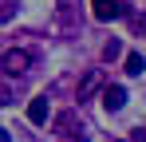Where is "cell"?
Masks as SVG:
<instances>
[{"instance_id":"6da1fadb","label":"cell","mask_w":146,"mask_h":142,"mask_svg":"<svg viewBox=\"0 0 146 142\" xmlns=\"http://www.w3.org/2000/svg\"><path fill=\"white\" fill-rule=\"evenodd\" d=\"M0 67H4V75H28V67H32V51H28V47H12V51H4Z\"/></svg>"},{"instance_id":"7a4b0ae2","label":"cell","mask_w":146,"mask_h":142,"mask_svg":"<svg viewBox=\"0 0 146 142\" xmlns=\"http://www.w3.org/2000/svg\"><path fill=\"white\" fill-rule=\"evenodd\" d=\"M91 16H95V20H119L122 16V4L119 0H91Z\"/></svg>"},{"instance_id":"3957f363","label":"cell","mask_w":146,"mask_h":142,"mask_svg":"<svg viewBox=\"0 0 146 142\" xmlns=\"http://www.w3.org/2000/svg\"><path fill=\"white\" fill-rule=\"evenodd\" d=\"M51 115V103H48V95H36L32 103H28V122H36V126H44Z\"/></svg>"},{"instance_id":"277c9868","label":"cell","mask_w":146,"mask_h":142,"mask_svg":"<svg viewBox=\"0 0 146 142\" xmlns=\"http://www.w3.org/2000/svg\"><path fill=\"white\" fill-rule=\"evenodd\" d=\"M103 107H107V111H122V107H126V87L107 83V87H103Z\"/></svg>"},{"instance_id":"5b68a950","label":"cell","mask_w":146,"mask_h":142,"mask_svg":"<svg viewBox=\"0 0 146 142\" xmlns=\"http://www.w3.org/2000/svg\"><path fill=\"white\" fill-rule=\"evenodd\" d=\"M16 95H20V75H0V107L16 103Z\"/></svg>"},{"instance_id":"8992f818","label":"cell","mask_w":146,"mask_h":142,"mask_svg":"<svg viewBox=\"0 0 146 142\" xmlns=\"http://www.w3.org/2000/svg\"><path fill=\"white\" fill-rule=\"evenodd\" d=\"M55 130H59V134H67V138H75V142H87V134H83V126L75 130V115H71V111L55 118Z\"/></svg>"},{"instance_id":"52a82bcc","label":"cell","mask_w":146,"mask_h":142,"mask_svg":"<svg viewBox=\"0 0 146 142\" xmlns=\"http://www.w3.org/2000/svg\"><path fill=\"white\" fill-rule=\"evenodd\" d=\"M99 87H103V71H87V75H83V83H79V103H83V99H91Z\"/></svg>"},{"instance_id":"ba28073f","label":"cell","mask_w":146,"mask_h":142,"mask_svg":"<svg viewBox=\"0 0 146 142\" xmlns=\"http://www.w3.org/2000/svg\"><path fill=\"white\" fill-rule=\"evenodd\" d=\"M142 71H146V59L138 51H130V55H126V75H142Z\"/></svg>"},{"instance_id":"9c48e42d","label":"cell","mask_w":146,"mask_h":142,"mask_svg":"<svg viewBox=\"0 0 146 142\" xmlns=\"http://www.w3.org/2000/svg\"><path fill=\"white\" fill-rule=\"evenodd\" d=\"M119 55H122V44H119V40H111V44L103 47V59H119Z\"/></svg>"},{"instance_id":"30bf717a","label":"cell","mask_w":146,"mask_h":142,"mask_svg":"<svg viewBox=\"0 0 146 142\" xmlns=\"http://www.w3.org/2000/svg\"><path fill=\"white\" fill-rule=\"evenodd\" d=\"M8 138H12V134H8V130H4V126H0V142H8Z\"/></svg>"},{"instance_id":"8fae6325","label":"cell","mask_w":146,"mask_h":142,"mask_svg":"<svg viewBox=\"0 0 146 142\" xmlns=\"http://www.w3.org/2000/svg\"><path fill=\"white\" fill-rule=\"evenodd\" d=\"M119 142H126V138H119Z\"/></svg>"}]
</instances>
